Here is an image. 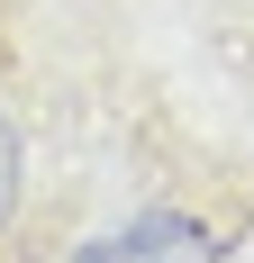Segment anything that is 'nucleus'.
Here are the masks:
<instances>
[{"label":"nucleus","instance_id":"2","mask_svg":"<svg viewBox=\"0 0 254 263\" xmlns=\"http://www.w3.org/2000/svg\"><path fill=\"white\" fill-rule=\"evenodd\" d=\"M19 218V136H9V118H0V227Z\"/></svg>","mask_w":254,"mask_h":263},{"label":"nucleus","instance_id":"1","mask_svg":"<svg viewBox=\"0 0 254 263\" xmlns=\"http://www.w3.org/2000/svg\"><path fill=\"white\" fill-rule=\"evenodd\" d=\"M73 263H218V236L191 209H146L127 227H109V236H91Z\"/></svg>","mask_w":254,"mask_h":263}]
</instances>
